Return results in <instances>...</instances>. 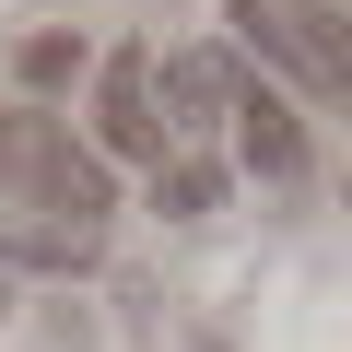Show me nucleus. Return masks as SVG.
<instances>
[{
    "mask_svg": "<svg viewBox=\"0 0 352 352\" xmlns=\"http://www.w3.org/2000/svg\"><path fill=\"white\" fill-rule=\"evenodd\" d=\"M164 94L188 106V118H176V129H212V118L235 106V71H223V59H176V71H164Z\"/></svg>",
    "mask_w": 352,
    "mask_h": 352,
    "instance_id": "4",
    "label": "nucleus"
},
{
    "mask_svg": "<svg viewBox=\"0 0 352 352\" xmlns=\"http://www.w3.org/2000/svg\"><path fill=\"white\" fill-rule=\"evenodd\" d=\"M0 153H12V141H0Z\"/></svg>",
    "mask_w": 352,
    "mask_h": 352,
    "instance_id": "5",
    "label": "nucleus"
},
{
    "mask_svg": "<svg viewBox=\"0 0 352 352\" xmlns=\"http://www.w3.org/2000/svg\"><path fill=\"white\" fill-rule=\"evenodd\" d=\"M36 188H47V212H71V235H94V212H106V176H94L71 141H36Z\"/></svg>",
    "mask_w": 352,
    "mask_h": 352,
    "instance_id": "3",
    "label": "nucleus"
},
{
    "mask_svg": "<svg viewBox=\"0 0 352 352\" xmlns=\"http://www.w3.org/2000/svg\"><path fill=\"white\" fill-rule=\"evenodd\" d=\"M94 129H106V153H164V118H153V59H106Z\"/></svg>",
    "mask_w": 352,
    "mask_h": 352,
    "instance_id": "1",
    "label": "nucleus"
},
{
    "mask_svg": "<svg viewBox=\"0 0 352 352\" xmlns=\"http://www.w3.org/2000/svg\"><path fill=\"white\" fill-rule=\"evenodd\" d=\"M223 118H235V153H247V176H294V164H305V129H294V106H282L270 82H247Z\"/></svg>",
    "mask_w": 352,
    "mask_h": 352,
    "instance_id": "2",
    "label": "nucleus"
}]
</instances>
